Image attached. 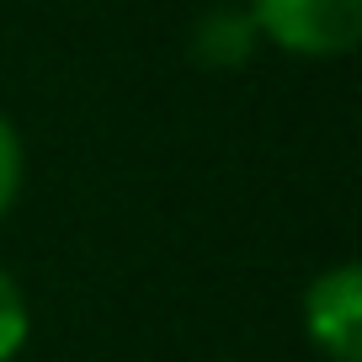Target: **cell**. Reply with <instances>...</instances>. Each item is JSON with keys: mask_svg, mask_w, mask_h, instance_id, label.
<instances>
[{"mask_svg": "<svg viewBox=\"0 0 362 362\" xmlns=\"http://www.w3.org/2000/svg\"><path fill=\"white\" fill-rule=\"evenodd\" d=\"M304 325H309V341H315L330 362H357V341H362V277H357L351 261H341V267H330L325 277L309 283Z\"/></svg>", "mask_w": 362, "mask_h": 362, "instance_id": "7a4b0ae2", "label": "cell"}, {"mask_svg": "<svg viewBox=\"0 0 362 362\" xmlns=\"http://www.w3.org/2000/svg\"><path fill=\"white\" fill-rule=\"evenodd\" d=\"M16 192H22V139L0 112V214L16 203Z\"/></svg>", "mask_w": 362, "mask_h": 362, "instance_id": "5b68a950", "label": "cell"}, {"mask_svg": "<svg viewBox=\"0 0 362 362\" xmlns=\"http://www.w3.org/2000/svg\"><path fill=\"white\" fill-rule=\"evenodd\" d=\"M256 43H261V33L250 22V11H240V6H214L192 27V59L208 69H240L256 54Z\"/></svg>", "mask_w": 362, "mask_h": 362, "instance_id": "3957f363", "label": "cell"}, {"mask_svg": "<svg viewBox=\"0 0 362 362\" xmlns=\"http://www.w3.org/2000/svg\"><path fill=\"white\" fill-rule=\"evenodd\" d=\"M27 330H33V315H27V298L16 288V277L0 267V362H11L22 351Z\"/></svg>", "mask_w": 362, "mask_h": 362, "instance_id": "277c9868", "label": "cell"}, {"mask_svg": "<svg viewBox=\"0 0 362 362\" xmlns=\"http://www.w3.org/2000/svg\"><path fill=\"white\" fill-rule=\"evenodd\" d=\"M250 22L298 59H336L362 33V0H250Z\"/></svg>", "mask_w": 362, "mask_h": 362, "instance_id": "6da1fadb", "label": "cell"}]
</instances>
